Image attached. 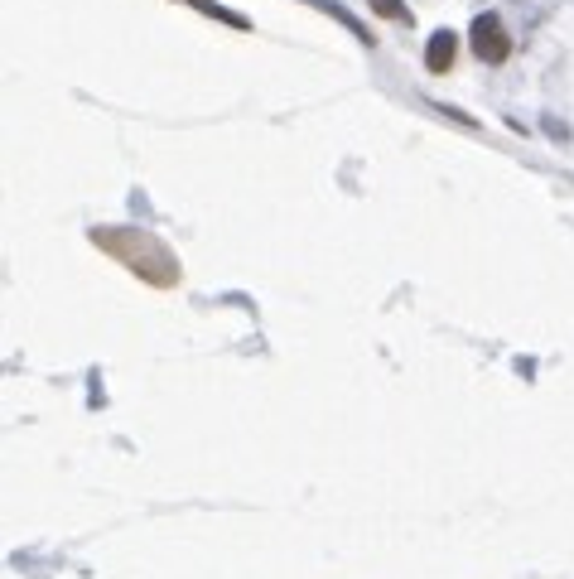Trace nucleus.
<instances>
[{
  "mask_svg": "<svg viewBox=\"0 0 574 579\" xmlns=\"http://www.w3.org/2000/svg\"><path fill=\"white\" fill-rule=\"evenodd\" d=\"M87 237H92V247L107 251L111 261H121L145 285H155V290L179 285V256L164 247L155 232H145V227H92Z\"/></svg>",
  "mask_w": 574,
  "mask_h": 579,
  "instance_id": "obj_1",
  "label": "nucleus"
},
{
  "mask_svg": "<svg viewBox=\"0 0 574 579\" xmlns=\"http://www.w3.org/2000/svg\"><path fill=\"white\" fill-rule=\"evenodd\" d=\"M468 39H473V54L483 58V63H507V58H512V39H507V25H502L492 10L473 20Z\"/></svg>",
  "mask_w": 574,
  "mask_h": 579,
  "instance_id": "obj_2",
  "label": "nucleus"
},
{
  "mask_svg": "<svg viewBox=\"0 0 574 579\" xmlns=\"http://www.w3.org/2000/svg\"><path fill=\"white\" fill-rule=\"evenodd\" d=\"M454 58H459V34H454V29H435L430 44H425V68H430V73H449Z\"/></svg>",
  "mask_w": 574,
  "mask_h": 579,
  "instance_id": "obj_3",
  "label": "nucleus"
},
{
  "mask_svg": "<svg viewBox=\"0 0 574 579\" xmlns=\"http://www.w3.org/2000/svg\"><path fill=\"white\" fill-rule=\"evenodd\" d=\"M179 5H193L198 15H208V20H222V25H232V29H251L242 15H237V10H227V5H218V0H179Z\"/></svg>",
  "mask_w": 574,
  "mask_h": 579,
  "instance_id": "obj_4",
  "label": "nucleus"
},
{
  "mask_svg": "<svg viewBox=\"0 0 574 579\" xmlns=\"http://www.w3.org/2000/svg\"><path fill=\"white\" fill-rule=\"evenodd\" d=\"M382 20H391V25H410V5L406 0H367Z\"/></svg>",
  "mask_w": 574,
  "mask_h": 579,
  "instance_id": "obj_5",
  "label": "nucleus"
}]
</instances>
